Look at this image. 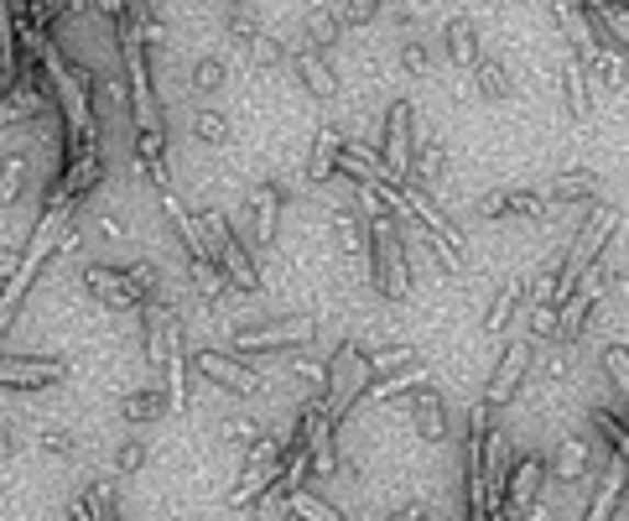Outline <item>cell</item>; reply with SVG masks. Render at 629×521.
Listing matches in <instances>:
<instances>
[{"instance_id": "cell-1", "label": "cell", "mask_w": 629, "mask_h": 521, "mask_svg": "<svg viewBox=\"0 0 629 521\" xmlns=\"http://www.w3.org/2000/svg\"><path fill=\"white\" fill-rule=\"evenodd\" d=\"M193 214H198V230H203V241H209V260L218 266L224 287H235V292H256V287H260V266H256V256L235 241L229 220H224L218 209H193Z\"/></svg>"}, {"instance_id": "cell-2", "label": "cell", "mask_w": 629, "mask_h": 521, "mask_svg": "<svg viewBox=\"0 0 629 521\" xmlns=\"http://www.w3.org/2000/svg\"><path fill=\"white\" fill-rule=\"evenodd\" d=\"M364 235H374V256H370V277L374 287L385 292L391 302L412 298V260H406V241H401V224L391 214L364 224Z\"/></svg>"}, {"instance_id": "cell-3", "label": "cell", "mask_w": 629, "mask_h": 521, "mask_svg": "<svg viewBox=\"0 0 629 521\" xmlns=\"http://www.w3.org/2000/svg\"><path fill=\"white\" fill-rule=\"evenodd\" d=\"M401 199H406V214L427 230V241H433V251L442 256V266L463 271V266H469V241H463V230H458V224L437 209L433 193H422L416 182H406V188H401Z\"/></svg>"}, {"instance_id": "cell-4", "label": "cell", "mask_w": 629, "mask_h": 521, "mask_svg": "<svg viewBox=\"0 0 629 521\" xmlns=\"http://www.w3.org/2000/svg\"><path fill=\"white\" fill-rule=\"evenodd\" d=\"M313 319H276V323H239L229 344H235V355H271V350H307L313 344Z\"/></svg>"}, {"instance_id": "cell-5", "label": "cell", "mask_w": 629, "mask_h": 521, "mask_svg": "<svg viewBox=\"0 0 629 521\" xmlns=\"http://www.w3.org/2000/svg\"><path fill=\"white\" fill-rule=\"evenodd\" d=\"M412 121H416V104L412 100H395L385 110V141H380V167H385V182L391 188H406L412 182Z\"/></svg>"}, {"instance_id": "cell-6", "label": "cell", "mask_w": 629, "mask_h": 521, "mask_svg": "<svg viewBox=\"0 0 629 521\" xmlns=\"http://www.w3.org/2000/svg\"><path fill=\"white\" fill-rule=\"evenodd\" d=\"M120 47H125V100H131V115H136V125H161L157 95H151V53L136 37H120Z\"/></svg>"}, {"instance_id": "cell-7", "label": "cell", "mask_w": 629, "mask_h": 521, "mask_svg": "<svg viewBox=\"0 0 629 521\" xmlns=\"http://www.w3.org/2000/svg\"><path fill=\"white\" fill-rule=\"evenodd\" d=\"M526 370H531V344L510 340L505 355H499V365H494L490 386H484V407H510V401L520 397V386H526Z\"/></svg>"}, {"instance_id": "cell-8", "label": "cell", "mask_w": 629, "mask_h": 521, "mask_svg": "<svg viewBox=\"0 0 629 521\" xmlns=\"http://www.w3.org/2000/svg\"><path fill=\"white\" fill-rule=\"evenodd\" d=\"M193 365L203 370V381L224 386V391H235V397H250L260 386V370L256 365H245L239 355H229V350H198Z\"/></svg>"}, {"instance_id": "cell-9", "label": "cell", "mask_w": 629, "mask_h": 521, "mask_svg": "<svg viewBox=\"0 0 629 521\" xmlns=\"http://www.w3.org/2000/svg\"><path fill=\"white\" fill-rule=\"evenodd\" d=\"M281 203H287V193H281V182L276 178H266V182L250 188V199H245V209H250V251H271L276 245Z\"/></svg>"}, {"instance_id": "cell-10", "label": "cell", "mask_w": 629, "mask_h": 521, "mask_svg": "<svg viewBox=\"0 0 629 521\" xmlns=\"http://www.w3.org/2000/svg\"><path fill=\"white\" fill-rule=\"evenodd\" d=\"M68 381V365L53 361V355H0V386H16V391H42V386Z\"/></svg>"}, {"instance_id": "cell-11", "label": "cell", "mask_w": 629, "mask_h": 521, "mask_svg": "<svg viewBox=\"0 0 629 521\" xmlns=\"http://www.w3.org/2000/svg\"><path fill=\"white\" fill-rule=\"evenodd\" d=\"M479 214L484 220H547L551 203L536 188H494V193L479 199Z\"/></svg>"}, {"instance_id": "cell-12", "label": "cell", "mask_w": 629, "mask_h": 521, "mask_svg": "<svg viewBox=\"0 0 629 521\" xmlns=\"http://www.w3.org/2000/svg\"><path fill=\"white\" fill-rule=\"evenodd\" d=\"M406 173L416 178L422 193H433L437 182L448 178V152H442V141H437L422 121H412V167H406Z\"/></svg>"}, {"instance_id": "cell-13", "label": "cell", "mask_w": 629, "mask_h": 521, "mask_svg": "<svg viewBox=\"0 0 629 521\" xmlns=\"http://www.w3.org/2000/svg\"><path fill=\"white\" fill-rule=\"evenodd\" d=\"M83 292L99 302V308H110V313H136L141 298L131 292V281L120 266H89L83 271Z\"/></svg>"}, {"instance_id": "cell-14", "label": "cell", "mask_w": 629, "mask_h": 521, "mask_svg": "<svg viewBox=\"0 0 629 521\" xmlns=\"http://www.w3.org/2000/svg\"><path fill=\"white\" fill-rule=\"evenodd\" d=\"M541 485H547V459H541V454L515 459L510 475H505V511H510V517H520L531 501H541Z\"/></svg>"}, {"instance_id": "cell-15", "label": "cell", "mask_w": 629, "mask_h": 521, "mask_svg": "<svg viewBox=\"0 0 629 521\" xmlns=\"http://www.w3.org/2000/svg\"><path fill=\"white\" fill-rule=\"evenodd\" d=\"M292 68L302 89L313 95V100H338V68H334V53H317V47H296L292 53Z\"/></svg>"}, {"instance_id": "cell-16", "label": "cell", "mask_w": 629, "mask_h": 521, "mask_svg": "<svg viewBox=\"0 0 629 521\" xmlns=\"http://www.w3.org/2000/svg\"><path fill=\"white\" fill-rule=\"evenodd\" d=\"M412 428L422 443H442L448 439V401H442V391H433V386H416L412 391Z\"/></svg>"}, {"instance_id": "cell-17", "label": "cell", "mask_w": 629, "mask_h": 521, "mask_svg": "<svg viewBox=\"0 0 629 521\" xmlns=\"http://www.w3.org/2000/svg\"><path fill=\"white\" fill-rule=\"evenodd\" d=\"M442 58L452 63V74H469L473 63H479V26L469 16H452L442 26Z\"/></svg>"}, {"instance_id": "cell-18", "label": "cell", "mask_w": 629, "mask_h": 521, "mask_svg": "<svg viewBox=\"0 0 629 521\" xmlns=\"http://www.w3.org/2000/svg\"><path fill=\"white\" fill-rule=\"evenodd\" d=\"M541 193H547L551 209H557V203H593L598 199V173H588V167H562Z\"/></svg>"}, {"instance_id": "cell-19", "label": "cell", "mask_w": 629, "mask_h": 521, "mask_svg": "<svg viewBox=\"0 0 629 521\" xmlns=\"http://www.w3.org/2000/svg\"><path fill=\"white\" fill-rule=\"evenodd\" d=\"M344 26H349V21L338 16L334 5H313V11L302 16V47H317V53H334L338 37H344Z\"/></svg>"}, {"instance_id": "cell-20", "label": "cell", "mask_w": 629, "mask_h": 521, "mask_svg": "<svg viewBox=\"0 0 629 521\" xmlns=\"http://www.w3.org/2000/svg\"><path fill=\"white\" fill-rule=\"evenodd\" d=\"M328 220H334V230H338V251L349 256V266L355 271H364V220H359L349 203H328Z\"/></svg>"}, {"instance_id": "cell-21", "label": "cell", "mask_w": 629, "mask_h": 521, "mask_svg": "<svg viewBox=\"0 0 629 521\" xmlns=\"http://www.w3.org/2000/svg\"><path fill=\"white\" fill-rule=\"evenodd\" d=\"M334 173H344V178H355V182H385L380 152H374V146H359V141H344V146H338Z\"/></svg>"}, {"instance_id": "cell-22", "label": "cell", "mask_w": 629, "mask_h": 521, "mask_svg": "<svg viewBox=\"0 0 629 521\" xmlns=\"http://www.w3.org/2000/svg\"><path fill=\"white\" fill-rule=\"evenodd\" d=\"M551 16H557V26H562V37L577 47V63H593L598 42H593L588 21H583V11H577V0H551Z\"/></svg>"}, {"instance_id": "cell-23", "label": "cell", "mask_w": 629, "mask_h": 521, "mask_svg": "<svg viewBox=\"0 0 629 521\" xmlns=\"http://www.w3.org/2000/svg\"><path fill=\"white\" fill-rule=\"evenodd\" d=\"M473 74V89L484 95V100H494V104H505L515 95V79H510V68L499 58H490V53H479V63L469 68Z\"/></svg>"}, {"instance_id": "cell-24", "label": "cell", "mask_w": 629, "mask_h": 521, "mask_svg": "<svg viewBox=\"0 0 629 521\" xmlns=\"http://www.w3.org/2000/svg\"><path fill=\"white\" fill-rule=\"evenodd\" d=\"M338 146H344V136H338L334 125H317L313 131V146H307V182H328L334 178V162H338Z\"/></svg>"}, {"instance_id": "cell-25", "label": "cell", "mask_w": 629, "mask_h": 521, "mask_svg": "<svg viewBox=\"0 0 629 521\" xmlns=\"http://www.w3.org/2000/svg\"><path fill=\"white\" fill-rule=\"evenodd\" d=\"M193 141L203 146H235V115L218 104H198L193 110Z\"/></svg>"}, {"instance_id": "cell-26", "label": "cell", "mask_w": 629, "mask_h": 521, "mask_svg": "<svg viewBox=\"0 0 629 521\" xmlns=\"http://www.w3.org/2000/svg\"><path fill=\"white\" fill-rule=\"evenodd\" d=\"M625 459H629V454H614V459H609V475H604V485L593 490L588 517H583V521H609L614 517V506H619V496H625Z\"/></svg>"}, {"instance_id": "cell-27", "label": "cell", "mask_w": 629, "mask_h": 521, "mask_svg": "<svg viewBox=\"0 0 629 521\" xmlns=\"http://www.w3.org/2000/svg\"><path fill=\"white\" fill-rule=\"evenodd\" d=\"M526 287H531V277H510L499 292H494L490 313H484V334H505V323L515 319V308L526 302Z\"/></svg>"}, {"instance_id": "cell-28", "label": "cell", "mask_w": 629, "mask_h": 521, "mask_svg": "<svg viewBox=\"0 0 629 521\" xmlns=\"http://www.w3.org/2000/svg\"><path fill=\"white\" fill-rule=\"evenodd\" d=\"M416 386H427V365H401V370H391V376H380L374 386H364V401L380 407V401L406 397V391H416Z\"/></svg>"}, {"instance_id": "cell-29", "label": "cell", "mask_w": 629, "mask_h": 521, "mask_svg": "<svg viewBox=\"0 0 629 521\" xmlns=\"http://www.w3.org/2000/svg\"><path fill=\"white\" fill-rule=\"evenodd\" d=\"M588 459H593V454H588V439H562L547 469H551V475H557L562 485H577L583 475H588Z\"/></svg>"}, {"instance_id": "cell-30", "label": "cell", "mask_w": 629, "mask_h": 521, "mask_svg": "<svg viewBox=\"0 0 629 521\" xmlns=\"http://www.w3.org/2000/svg\"><path fill=\"white\" fill-rule=\"evenodd\" d=\"M224 84H229V63L218 58V53H203V58H193L188 89H193L198 100H214V95H224Z\"/></svg>"}, {"instance_id": "cell-31", "label": "cell", "mask_w": 629, "mask_h": 521, "mask_svg": "<svg viewBox=\"0 0 629 521\" xmlns=\"http://www.w3.org/2000/svg\"><path fill=\"white\" fill-rule=\"evenodd\" d=\"M562 110H568L572 121H583L593 110V100H588V68L577 58H568L562 63Z\"/></svg>"}, {"instance_id": "cell-32", "label": "cell", "mask_w": 629, "mask_h": 521, "mask_svg": "<svg viewBox=\"0 0 629 521\" xmlns=\"http://www.w3.org/2000/svg\"><path fill=\"white\" fill-rule=\"evenodd\" d=\"M422 355H416V344H370L364 355H359V365H364V376H391V370H401V365H416Z\"/></svg>"}, {"instance_id": "cell-33", "label": "cell", "mask_w": 629, "mask_h": 521, "mask_svg": "<svg viewBox=\"0 0 629 521\" xmlns=\"http://www.w3.org/2000/svg\"><path fill=\"white\" fill-rule=\"evenodd\" d=\"M136 167H141V178L157 173V167H167V121L136 125Z\"/></svg>"}, {"instance_id": "cell-34", "label": "cell", "mask_w": 629, "mask_h": 521, "mask_svg": "<svg viewBox=\"0 0 629 521\" xmlns=\"http://www.w3.org/2000/svg\"><path fill=\"white\" fill-rule=\"evenodd\" d=\"M120 418L131 422V428H146V422H161V418H167V397H161L157 386H151V391H131V397L120 401Z\"/></svg>"}, {"instance_id": "cell-35", "label": "cell", "mask_w": 629, "mask_h": 521, "mask_svg": "<svg viewBox=\"0 0 629 521\" xmlns=\"http://www.w3.org/2000/svg\"><path fill=\"white\" fill-rule=\"evenodd\" d=\"M188 401V350H182V334L167 344V412H178Z\"/></svg>"}, {"instance_id": "cell-36", "label": "cell", "mask_w": 629, "mask_h": 521, "mask_svg": "<svg viewBox=\"0 0 629 521\" xmlns=\"http://www.w3.org/2000/svg\"><path fill=\"white\" fill-rule=\"evenodd\" d=\"M26 173H32V152H5V157H0V209L21 199Z\"/></svg>"}, {"instance_id": "cell-37", "label": "cell", "mask_w": 629, "mask_h": 521, "mask_svg": "<svg viewBox=\"0 0 629 521\" xmlns=\"http://www.w3.org/2000/svg\"><path fill=\"white\" fill-rule=\"evenodd\" d=\"M32 443H37L42 454H53V459H74V454H79V439H74L63 422H37V428H32Z\"/></svg>"}, {"instance_id": "cell-38", "label": "cell", "mask_w": 629, "mask_h": 521, "mask_svg": "<svg viewBox=\"0 0 629 521\" xmlns=\"http://www.w3.org/2000/svg\"><path fill=\"white\" fill-rule=\"evenodd\" d=\"M395 63H401V74L427 79V74H433V47L416 37V32H406V37H401V47H395Z\"/></svg>"}, {"instance_id": "cell-39", "label": "cell", "mask_w": 629, "mask_h": 521, "mask_svg": "<svg viewBox=\"0 0 629 521\" xmlns=\"http://www.w3.org/2000/svg\"><path fill=\"white\" fill-rule=\"evenodd\" d=\"M0 79L16 84V11H11V0H0Z\"/></svg>"}, {"instance_id": "cell-40", "label": "cell", "mask_w": 629, "mask_h": 521, "mask_svg": "<svg viewBox=\"0 0 629 521\" xmlns=\"http://www.w3.org/2000/svg\"><path fill=\"white\" fill-rule=\"evenodd\" d=\"M239 53L256 63V68H281V63H287V42L276 37V32H266V26H260V32H256L250 42H245Z\"/></svg>"}, {"instance_id": "cell-41", "label": "cell", "mask_w": 629, "mask_h": 521, "mask_svg": "<svg viewBox=\"0 0 629 521\" xmlns=\"http://www.w3.org/2000/svg\"><path fill=\"white\" fill-rule=\"evenodd\" d=\"M83 506H89V517L94 521H120V501H115V480H89L83 485Z\"/></svg>"}, {"instance_id": "cell-42", "label": "cell", "mask_w": 629, "mask_h": 521, "mask_svg": "<svg viewBox=\"0 0 629 521\" xmlns=\"http://www.w3.org/2000/svg\"><path fill=\"white\" fill-rule=\"evenodd\" d=\"M588 418H593V428H598V439L609 443L614 454H629V428H625V412H614V407H593Z\"/></svg>"}, {"instance_id": "cell-43", "label": "cell", "mask_w": 629, "mask_h": 521, "mask_svg": "<svg viewBox=\"0 0 629 521\" xmlns=\"http://www.w3.org/2000/svg\"><path fill=\"white\" fill-rule=\"evenodd\" d=\"M188 277H193V287H198V298L203 302H218L229 287H224V277H218V266L209 256H188Z\"/></svg>"}, {"instance_id": "cell-44", "label": "cell", "mask_w": 629, "mask_h": 521, "mask_svg": "<svg viewBox=\"0 0 629 521\" xmlns=\"http://www.w3.org/2000/svg\"><path fill=\"white\" fill-rule=\"evenodd\" d=\"M287 511H292L296 521H344V511H334L328 501H317L313 490H296V496H287Z\"/></svg>"}, {"instance_id": "cell-45", "label": "cell", "mask_w": 629, "mask_h": 521, "mask_svg": "<svg viewBox=\"0 0 629 521\" xmlns=\"http://www.w3.org/2000/svg\"><path fill=\"white\" fill-rule=\"evenodd\" d=\"M583 68H598V79L609 84L614 95H625V53L619 47H598L593 63H583Z\"/></svg>"}, {"instance_id": "cell-46", "label": "cell", "mask_w": 629, "mask_h": 521, "mask_svg": "<svg viewBox=\"0 0 629 521\" xmlns=\"http://www.w3.org/2000/svg\"><path fill=\"white\" fill-rule=\"evenodd\" d=\"M224 32H229V37H235L239 47H245V42H250V37H256V32H260L256 11H250L245 0H229V5H224Z\"/></svg>"}, {"instance_id": "cell-47", "label": "cell", "mask_w": 629, "mask_h": 521, "mask_svg": "<svg viewBox=\"0 0 629 521\" xmlns=\"http://www.w3.org/2000/svg\"><path fill=\"white\" fill-rule=\"evenodd\" d=\"M125 271V281H131V292L141 298V308L146 302H157V281H161V271L151 266V260H136V266H120Z\"/></svg>"}, {"instance_id": "cell-48", "label": "cell", "mask_w": 629, "mask_h": 521, "mask_svg": "<svg viewBox=\"0 0 629 521\" xmlns=\"http://www.w3.org/2000/svg\"><path fill=\"white\" fill-rule=\"evenodd\" d=\"M218 433H224L229 443H245V448H256V443L266 439V428H260L256 418H239V412H235V418H224V428H218Z\"/></svg>"}, {"instance_id": "cell-49", "label": "cell", "mask_w": 629, "mask_h": 521, "mask_svg": "<svg viewBox=\"0 0 629 521\" xmlns=\"http://www.w3.org/2000/svg\"><path fill=\"white\" fill-rule=\"evenodd\" d=\"M146 459H151V448H146L141 439H131V443H120L115 469H120V475H136V469H146Z\"/></svg>"}, {"instance_id": "cell-50", "label": "cell", "mask_w": 629, "mask_h": 521, "mask_svg": "<svg viewBox=\"0 0 629 521\" xmlns=\"http://www.w3.org/2000/svg\"><path fill=\"white\" fill-rule=\"evenodd\" d=\"M547 340H557V308L536 302V308H531V340H526V344H547Z\"/></svg>"}, {"instance_id": "cell-51", "label": "cell", "mask_w": 629, "mask_h": 521, "mask_svg": "<svg viewBox=\"0 0 629 521\" xmlns=\"http://www.w3.org/2000/svg\"><path fill=\"white\" fill-rule=\"evenodd\" d=\"M604 376H609V381L619 386V397H625V381H629V370H625V340H614L609 350H604Z\"/></svg>"}, {"instance_id": "cell-52", "label": "cell", "mask_w": 629, "mask_h": 521, "mask_svg": "<svg viewBox=\"0 0 629 521\" xmlns=\"http://www.w3.org/2000/svg\"><path fill=\"white\" fill-rule=\"evenodd\" d=\"M380 5H385V0H344V11H338V16H344V21H374V16H380Z\"/></svg>"}, {"instance_id": "cell-53", "label": "cell", "mask_w": 629, "mask_h": 521, "mask_svg": "<svg viewBox=\"0 0 629 521\" xmlns=\"http://www.w3.org/2000/svg\"><path fill=\"white\" fill-rule=\"evenodd\" d=\"M292 370L302 376V381H313L317 391H328V365L323 361H292Z\"/></svg>"}, {"instance_id": "cell-54", "label": "cell", "mask_w": 629, "mask_h": 521, "mask_svg": "<svg viewBox=\"0 0 629 521\" xmlns=\"http://www.w3.org/2000/svg\"><path fill=\"white\" fill-rule=\"evenodd\" d=\"M16 266H21V245H0V287L16 277Z\"/></svg>"}, {"instance_id": "cell-55", "label": "cell", "mask_w": 629, "mask_h": 521, "mask_svg": "<svg viewBox=\"0 0 629 521\" xmlns=\"http://www.w3.org/2000/svg\"><path fill=\"white\" fill-rule=\"evenodd\" d=\"M16 459V428L11 422H0V464Z\"/></svg>"}, {"instance_id": "cell-56", "label": "cell", "mask_w": 629, "mask_h": 521, "mask_svg": "<svg viewBox=\"0 0 629 521\" xmlns=\"http://www.w3.org/2000/svg\"><path fill=\"white\" fill-rule=\"evenodd\" d=\"M94 5H99V11H104V16H125V11H131V5H141V0H94Z\"/></svg>"}, {"instance_id": "cell-57", "label": "cell", "mask_w": 629, "mask_h": 521, "mask_svg": "<svg viewBox=\"0 0 629 521\" xmlns=\"http://www.w3.org/2000/svg\"><path fill=\"white\" fill-rule=\"evenodd\" d=\"M99 230H104V235H120V241H125V230H131V224L120 220V214H104V220H99Z\"/></svg>"}, {"instance_id": "cell-58", "label": "cell", "mask_w": 629, "mask_h": 521, "mask_svg": "<svg viewBox=\"0 0 629 521\" xmlns=\"http://www.w3.org/2000/svg\"><path fill=\"white\" fill-rule=\"evenodd\" d=\"M391 521H427V511H422V506H406V511H395Z\"/></svg>"}, {"instance_id": "cell-59", "label": "cell", "mask_w": 629, "mask_h": 521, "mask_svg": "<svg viewBox=\"0 0 629 521\" xmlns=\"http://www.w3.org/2000/svg\"><path fill=\"white\" fill-rule=\"evenodd\" d=\"M490 521H515V517H510V511H490Z\"/></svg>"}, {"instance_id": "cell-60", "label": "cell", "mask_w": 629, "mask_h": 521, "mask_svg": "<svg viewBox=\"0 0 629 521\" xmlns=\"http://www.w3.org/2000/svg\"><path fill=\"white\" fill-rule=\"evenodd\" d=\"M5 89H11V84H5V79H0V95H5Z\"/></svg>"}, {"instance_id": "cell-61", "label": "cell", "mask_w": 629, "mask_h": 521, "mask_svg": "<svg viewBox=\"0 0 629 521\" xmlns=\"http://www.w3.org/2000/svg\"><path fill=\"white\" fill-rule=\"evenodd\" d=\"M218 5H229V0H218Z\"/></svg>"}, {"instance_id": "cell-62", "label": "cell", "mask_w": 629, "mask_h": 521, "mask_svg": "<svg viewBox=\"0 0 629 521\" xmlns=\"http://www.w3.org/2000/svg\"><path fill=\"white\" fill-rule=\"evenodd\" d=\"M250 521H256V517H250Z\"/></svg>"}]
</instances>
